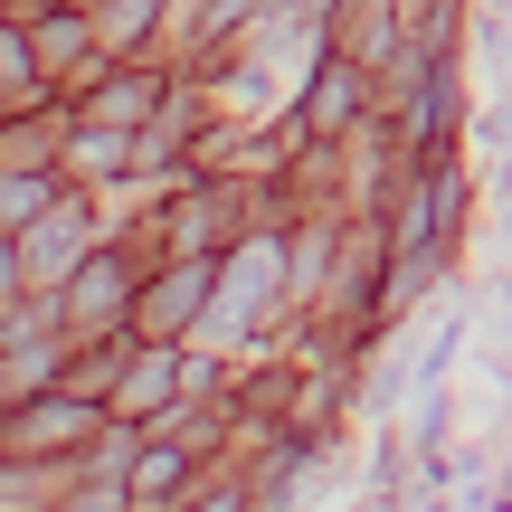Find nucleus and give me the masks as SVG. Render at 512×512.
<instances>
[{
    "label": "nucleus",
    "mask_w": 512,
    "mask_h": 512,
    "mask_svg": "<svg viewBox=\"0 0 512 512\" xmlns=\"http://www.w3.org/2000/svg\"><path fill=\"white\" fill-rule=\"evenodd\" d=\"M124 313H133V256L95 247L57 275V323L67 332H124Z\"/></svg>",
    "instance_id": "1"
},
{
    "label": "nucleus",
    "mask_w": 512,
    "mask_h": 512,
    "mask_svg": "<svg viewBox=\"0 0 512 512\" xmlns=\"http://www.w3.org/2000/svg\"><path fill=\"white\" fill-rule=\"evenodd\" d=\"M105 427V399H86V389H38V399H19L10 408V456L29 465V456H76V446Z\"/></svg>",
    "instance_id": "2"
},
{
    "label": "nucleus",
    "mask_w": 512,
    "mask_h": 512,
    "mask_svg": "<svg viewBox=\"0 0 512 512\" xmlns=\"http://www.w3.org/2000/svg\"><path fill=\"white\" fill-rule=\"evenodd\" d=\"M209 285H219V266H209V256H181V266H171L162 285L143 294V342H171V332L200 313V294H209Z\"/></svg>",
    "instance_id": "3"
},
{
    "label": "nucleus",
    "mask_w": 512,
    "mask_h": 512,
    "mask_svg": "<svg viewBox=\"0 0 512 512\" xmlns=\"http://www.w3.org/2000/svg\"><path fill=\"white\" fill-rule=\"evenodd\" d=\"M0 105H10V114L48 105V48H38L29 19H10V38H0Z\"/></svg>",
    "instance_id": "4"
},
{
    "label": "nucleus",
    "mask_w": 512,
    "mask_h": 512,
    "mask_svg": "<svg viewBox=\"0 0 512 512\" xmlns=\"http://www.w3.org/2000/svg\"><path fill=\"white\" fill-rule=\"evenodd\" d=\"M361 67L351 57H323V76H313V95H304V133L313 143H332V133H351V114H361Z\"/></svg>",
    "instance_id": "5"
},
{
    "label": "nucleus",
    "mask_w": 512,
    "mask_h": 512,
    "mask_svg": "<svg viewBox=\"0 0 512 512\" xmlns=\"http://www.w3.org/2000/svg\"><path fill=\"white\" fill-rule=\"evenodd\" d=\"M152 105H162V76H152V67H124V76H105L76 114H86V124H133V133H143Z\"/></svg>",
    "instance_id": "6"
},
{
    "label": "nucleus",
    "mask_w": 512,
    "mask_h": 512,
    "mask_svg": "<svg viewBox=\"0 0 512 512\" xmlns=\"http://www.w3.org/2000/svg\"><path fill=\"white\" fill-rule=\"evenodd\" d=\"M181 484H190V446L181 437H152L143 465H133V484H124V503H162V494H181Z\"/></svg>",
    "instance_id": "7"
},
{
    "label": "nucleus",
    "mask_w": 512,
    "mask_h": 512,
    "mask_svg": "<svg viewBox=\"0 0 512 512\" xmlns=\"http://www.w3.org/2000/svg\"><path fill=\"white\" fill-rule=\"evenodd\" d=\"M162 399H171V342H143V361H124V389H114V408H124V418L143 408V418H152Z\"/></svg>",
    "instance_id": "8"
},
{
    "label": "nucleus",
    "mask_w": 512,
    "mask_h": 512,
    "mask_svg": "<svg viewBox=\"0 0 512 512\" xmlns=\"http://www.w3.org/2000/svg\"><path fill=\"white\" fill-rule=\"evenodd\" d=\"M29 29H38V48H48V67H57V57H76V48H86V38H95V19L57 10V19H29Z\"/></svg>",
    "instance_id": "9"
},
{
    "label": "nucleus",
    "mask_w": 512,
    "mask_h": 512,
    "mask_svg": "<svg viewBox=\"0 0 512 512\" xmlns=\"http://www.w3.org/2000/svg\"><path fill=\"white\" fill-rule=\"evenodd\" d=\"M152 10H162V0H114V10H105V38H143Z\"/></svg>",
    "instance_id": "10"
}]
</instances>
